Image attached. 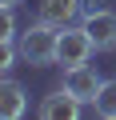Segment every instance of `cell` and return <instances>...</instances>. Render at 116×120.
Masks as SVG:
<instances>
[{
    "label": "cell",
    "instance_id": "cell-1",
    "mask_svg": "<svg viewBox=\"0 0 116 120\" xmlns=\"http://www.w3.org/2000/svg\"><path fill=\"white\" fill-rule=\"evenodd\" d=\"M56 36H60V28H56V24H48V20L28 24V28L16 36L20 60H24V64H36V68L56 64Z\"/></svg>",
    "mask_w": 116,
    "mask_h": 120
},
{
    "label": "cell",
    "instance_id": "cell-2",
    "mask_svg": "<svg viewBox=\"0 0 116 120\" xmlns=\"http://www.w3.org/2000/svg\"><path fill=\"white\" fill-rule=\"evenodd\" d=\"M96 52L92 36L84 24H64L60 36H56V64L60 68H76V64H88V56Z\"/></svg>",
    "mask_w": 116,
    "mask_h": 120
},
{
    "label": "cell",
    "instance_id": "cell-3",
    "mask_svg": "<svg viewBox=\"0 0 116 120\" xmlns=\"http://www.w3.org/2000/svg\"><path fill=\"white\" fill-rule=\"evenodd\" d=\"M100 84H104V76L92 68V64H76V68H64V88L80 100V104H96V96H100Z\"/></svg>",
    "mask_w": 116,
    "mask_h": 120
},
{
    "label": "cell",
    "instance_id": "cell-4",
    "mask_svg": "<svg viewBox=\"0 0 116 120\" xmlns=\"http://www.w3.org/2000/svg\"><path fill=\"white\" fill-rule=\"evenodd\" d=\"M84 28H88V36H92L96 52H112V48H116V12H112V8H100V12L84 16Z\"/></svg>",
    "mask_w": 116,
    "mask_h": 120
},
{
    "label": "cell",
    "instance_id": "cell-5",
    "mask_svg": "<svg viewBox=\"0 0 116 120\" xmlns=\"http://www.w3.org/2000/svg\"><path fill=\"white\" fill-rule=\"evenodd\" d=\"M80 108H84V104H80L64 84L40 100V116H44V120H76V116H80Z\"/></svg>",
    "mask_w": 116,
    "mask_h": 120
},
{
    "label": "cell",
    "instance_id": "cell-6",
    "mask_svg": "<svg viewBox=\"0 0 116 120\" xmlns=\"http://www.w3.org/2000/svg\"><path fill=\"white\" fill-rule=\"evenodd\" d=\"M76 16H84V0H40V8H36V20H48L56 28L72 24Z\"/></svg>",
    "mask_w": 116,
    "mask_h": 120
},
{
    "label": "cell",
    "instance_id": "cell-7",
    "mask_svg": "<svg viewBox=\"0 0 116 120\" xmlns=\"http://www.w3.org/2000/svg\"><path fill=\"white\" fill-rule=\"evenodd\" d=\"M24 112H28V92H24V84L0 80V116H4V120H20Z\"/></svg>",
    "mask_w": 116,
    "mask_h": 120
},
{
    "label": "cell",
    "instance_id": "cell-8",
    "mask_svg": "<svg viewBox=\"0 0 116 120\" xmlns=\"http://www.w3.org/2000/svg\"><path fill=\"white\" fill-rule=\"evenodd\" d=\"M96 116L100 120H116V80H104L100 84V96H96Z\"/></svg>",
    "mask_w": 116,
    "mask_h": 120
},
{
    "label": "cell",
    "instance_id": "cell-9",
    "mask_svg": "<svg viewBox=\"0 0 116 120\" xmlns=\"http://www.w3.org/2000/svg\"><path fill=\"white\" fill-rule=\"evenodd\" d=\"M16 8H4V20H0V40H16Z\"/></svg>",
    "mask_w": 116,
    "mask_h": 120
},
{
    "label": "cell",
    "instance_id": "cell-10",
    "mask_svg": "<svg viewBox=\"0 0 116 120\" xmlns=\"http://www.w3.org/2000/svg\"><path fill=\"white\" fill-rule=\"evenodd\" d=\"M100 8H108L104 0H84V16H92V12H100Z\"/></svg>",
    "mask_w": 116,
    "mask_h": 120
},
{
    "label": "cell",
    "instance_id": "cell-11",
    "mask_svg": "<svg viewBox=\"0 0 116 120\" xmlns=\"http://www.w3.org/2000/svg\"><path fill=\"white\" fill-rule=\"evenodd\" d=\"M0 4H4V8H16V4H20V0H0Z\"/></svg>",
    "mask_w": 116,
    "mask_h": 120
}]
</instances>
